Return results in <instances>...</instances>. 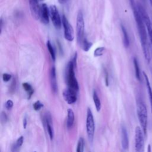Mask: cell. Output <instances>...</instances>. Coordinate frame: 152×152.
Masks as SVG:
<instances>
[{"label":"cell","mask_w":152,"mask_h":152,"mask_svg":"<svg viewBox=\"0 0 152 152\" xmlns=\"http://www.w3.org/2000/svg\"><path fill=\"white\" fill-rule=\"evenodd\" d=\"M7 116L5 113V112H2L1 113V122L4 124V123H6L7 121Z\"/></svg>","instance_id":"31"},{"label":"cell","mask_w":152,"mask_h":152,"mask_svg":"<svg viewBox=\"0 0 152 152\" xmlns=\"http://www.w3.org/2000/svg\"><path fill=\"white\" fill-rule=\"evenodd\" d=\"M77 91L69 87L66 88L62 93L63 97L65 102L69 104L74 103L77 99Z\"/></svg>","instance_id":"10"},{"label":"cell","mask_w":152,"mask_h":152,"mask_svg":"<svg viewBox=\"0 0 152 152\" xmlns=\"http://www.w3.org/2000/svg\"><path fill=\"white\" fill-rule=\"evenodd\" d=\"M93 102H94L96 110L97 112H99L101 109V102L97 95L96 91L95 90H94L93 93Z\"/></svg>","instance_id":"20"},{"label":"cell","mask_w":152,"mask_h":152,"mask_svg":"<svg viewBox=\"0 0 152 152\" xmlns=\"http://www.w3.org/2000/svg\"><path fill=\"white\" fill-rule=\"evenodd\" d=\"M58 2L61 4H64L65 3H66L69 0H58Z\"/></svg>","instance_id":"34"},{"label":"cell","mask_w":152,"mask_h":152,"mask_svg":"<svg viewBox=\"0 0 152 152\" xmlns=\"http://www.w3.org/2000/svg\"><path fill=\"white\" fill-rule=\"evenodd\" d=\"M121 30L123 34V43L125 48H128L129 46V36L128 34V32L126 31V29L125 28V26L123 24L121 25Z\"/></svg>","instance_id":"18"},{"label":"cell","mask_w":152,"mask_h":152,"mask_svg":"<svg viewBox=\"0 0 152 152\" xmlns=\"http://www.w3.org/2000/svg\"><path fill=\"white\" fill-rule=\"evenodd\" d=\"M13 104H14L13 102L11 100H8L5 103V107L7 110H10L13 107Z\"/></svg>","instance_id":"28"},{"label":"cell","mask_w":152,"mask_h":152,"mask_svg":"<svg viewBox=\"0 0 152 152\" xmlns=\"http://www.w3.org/2000/svg\"><path fill=\"white\" fill-rule=\"evenodd\" d=\"M84 140L83 137H80L78 141L76 151L77 152H83L84 151Z\"/></svg>","instance_id":"25"},{"label":"cell","mask_w":152,"mask_h":152,"mask_svg":"<svg viewBox=\"0 0 152 152\" xmlns=\"http://www.w3.org/2000/svg\"><path fill=\"white\" fill-rule=\"evenodd\" d=\"M22 86L23 88H24V90L28 94V99H30L31 96H32V94L34 93V90L32 88L31 86L28 83H23L22 84Z\"/></svg>","instance_id":"22"},{"label":"cell","mask_w":152,"mask_h":152,"mask_svg":"<svg viewBox=\"0 0 152 152\" xmlns=\"http://www.w3.org/2000/svg\"><path fill=\"white\" fill-rule=\"evenodd\" d=\"M104 80H105V83L106 86H109V74L106 69H104Z\"/></svg>","instance_id":"32"},{"label":"cell","mask_w":152,"mask_h":152,"mask_svg":"<svg viewBox=\"0 0 152 152\" xmlns=\"http://www.w3.org/2000/svg\"><path fill=\"white\" fill-rule=\"evenodd\" d=\"M75 119L74 113L71 109H68L67 110V119H66V126L68 128H71L74 125Z\"/></svg>","instance_id":"16"},{"label":"cell","mask_w":152,"mask_h":152,"mask_svg":"<svg viewBox=\"0 0 152 152\" xmlns=\"http://www.w3.org/2000/svg\"><path fill=\"white\" fill-rule=\"evenodd\" d=\"M137 7L138 9V11L142 18V20L145 23L146 28H147V34L149 37L151 46H152V22L150 21V18L144 8V7L142 5L141 3H137Z\"/></svg>","instance_id":"6"},{"label":"cell","mask_w":152,"mask_h":152,"mask_svg":"<svg viewBox=\"0 0 152 152\" xmlns=\"http://www.w3.org/2000/svg\"><path fill=\"white\" fill-rule=\"evenodd\" d=\"M144 132L140 126H136L135 129V150L138 152H142L144 149Z\"/></svg>","instance_id":"7"},{"label":"cell","mask_w":152,"mask_h":152,"mask_svg":"<svg viewBox=\"0 0 152 152\" xmlns=\"http://www.w3.org/2000/svg\"><path fill=\"white\" fill-rule=\"evenodd\" d=\"M44 123H45L47 132L48 133V135L49 136V138L52 140H53L54 137V131L53 128L52 117L50 113H49L48 112L46 113L44 116Z\"/></svg>","instance_id":"12"},{"label":"cell","mask_w":152,"mask_h":152,"mask_svg":"<svg viewBox=\"0 0 152 152\" xmlns=\"http://www.w3.org/2000/svg\"><path fill=\"white\" fill-rule=\"evenodd\" d=\"M2 26H3V21L2 19H1V33L2 32Z\"/></svg>","instance_id":"35"},{"label":"cell","mask_w":152,"mask_h":152,"mask_svg":"<svg viewBox=\"0 0 152 152\" xmlns=\"http://www.w3.org/2000/svg\"><path fill=\"white\" fill-rule=\"evenodd\" d=\"M75 66L72 60L69 61L67 64L66 71H65V78L66 82L68 87L78 91L79 90V86L77 78L75 75Z\"/></svg>","instance_id":"3"},{"label":"cell","mask_w":152,"mask_h":152,"mask_svg":"<svg viewBox=\"0 0 152 152\" xmlns=\"http://www.w3.org/2000/svg\"><path fill=\"white\" fill-rule=\"evenodd\" d=\"M121 145L123 150H126L129 147V138L128 132L125 125L121 126Z\"/></svg>","instance_id":"14"},{"label":"cell","mask_w":152,"mask_h":152,"mask_svg":"<svg viewBox=\"0 0 152 152\" xmlns=\"http://www.w3.org/2000/svg\"><path fill=\"white\" fill-rule=\"evenodd\" d=\"M137 113L141 128L145 137H146L147 133L148 113L145 104L140 99L137 100Z\"/></svg>","instance_id":"2"},{"label":"cell","mask_w":152,"mask_h":152,"mask_svg":"<svg viewBox=\"0 0 152 152\" xmlns=\"http://www.w3.org/2000/svg\"><path fill=\"white\" fill-rule=\"evenodd\" d=\"M24 141V137L20 136L18 138L17 141L15 143H14L11 147V151H17L19 150V148L21 147L23 145Z\"/></svg>","instance_id":"19"},{"label":"cell","mask_w":152,"mask_h":152,"mask_svg":"<svg viewBox=\"0 0 152 152\" xmlns=\"http://www.w3.org/2000/svg\"><path fill=\"white\" fill-rule=\"evenodd\" d=\"M12 78V75L8 73H4L2 74V80L4 82L9 81Z\"/></svg>","instance_id":"30"},{"label":"cell","mask_w":152,"mask_h":152,"mask_svg":"<svg viewBox=\"0 0 152 152\" xmlns=\"http://www.w3.org/2000/svg\"><path fill=\"white\" fill-rule=\"evenodd\" d=\"M95 131V124L92 111L90 107L87 108L86 118V131L88 140L90 142L93 141Z\"/></svg>","instance_id":"5"},{"label":"cell","mask_w":152,"mask_h":152,"mask_svg":"<svg viewBox=\"0 0 152 152\" xmlns=\"http://www.w3.org/2000/svg\"><path fill=\"white\" fill-rule=\"evenodd\" d=\"M38 1L39 0H28L31 14L36 20L40 18V6Z\"/></svg>","instance_id":"11"},{"label":"cell","mask_w":152,"mask_h":152,"mask_svg":"<svg viewBox=\"0 0 152 152\" xmlns=\"http://www.w3.org/2000/svg\"><path fill=\"white\" fill-rule=\"evenodd\" d=\"M142 74L145 78V84H146V86H147V92H148V94L149 100L150 102V105H151V112H152V88L151 87L150 83L147 75L146 74V73L145 72H143Z\"/></svg>","instance_id":"17"},{"label":"cell","mask_w":152,"mask_h":152,"mask_svg":"<svg viewBox=\"0 0 152 152\" xmlns=\"http://www.w3.org/2000/svg\"><path fill=\"white\" fill-rule=\"evenodd\" d=\"M49 15L53 25L56 29H60L61 27L62 20L59 15L58 10L55 5H51L49 7Z\"/></svg>","instance_id":"9"},{"label":"cell","mask_w":152,"mask_h":152,"mask_svg":"<svg viewBox=\"0 0 152 152\" xmlns=\"http://www.w3.org/2000/svg\"><path fill=\"white\" fill-rule=\"evenodd\" d=\"M15 87H16V80L15 78H13L11 84V86L10 87V93H13L15 91Z\"/></svg>","instance_id":"29"},{"label":"cell","mask_w":152,"mask_h":152,"mask_svg":"<svg viewBox=\"0 0 152 152\" xmlns=\"http://www.w3.org/2000/svg\"><path fill=\"white\" fill-rule=\"evenodd\" d=\"M40 1H43V0H40Z\"/></svg>","instance_id":"38"},{"label":"cell","mask_w":152,"mask_h":152,"mask_svg":"<svg viewBox=\"0 0 152 152\" xmlns=\"http://www.w3.org/2000/svg\"><path fill=\"white\" fill-rule=\"evenodd\" d=\"M105 50V48L104 47H99L96 48L94 52V56L95 57H98L102 56Z\"/></svg>","instance_id":"26"},{"label":"cell","mask_w":152,"mask_h":152,"mask_svg":"<svg viewBox=\"0 0 152 152\" xmlns=\"http://www.w3.org/2000/svg\"><path fill=\"white\" fill-rule=\"evenodd\" d=\"M23 128L24 129L26 128V126H27V118L26 117H24V119H23Z\"/></svg>","instance_id":"33"},{"label":"cell","mask_w":152,"mask_h":152,"mask_svg":"<svg viewBox=\"0 0 152 152\" xmlns=\"http://www.w3.org/2000/svg\"><path fill=\"white\" fill-rule=\"evenodd\" d=\"M50 82L51 88L53 92L56 93L58 90L57 81H56V68L55 66H52L50 72Z\"/></svg>","instance_id":"15"},{"label":"cell","mask_w":152,"mask_h":152,"mask_svg":"<svg viewBox=\"0 0 152 152\" xmlns=\"http://www.w3.org/2000/svg\"><path fill=\"white\" fill-rule=\"evenodd\" d=\"M46 46H47V48L49 50V52L52 57V59L53 61H55V50L53 49V47L52 46L49 40H48L47 42H46Z\"/></svg>","instance_id":"24"},{"label":"cell","mask_w":152,"mask_h":152,"mask_svg":"<svg viewBox=\"0 0 152 152\" xmlns=\"http://www.w3.org/2000/svg\"><path fill=\"white\" fill-rule=\"evenodd\" d=\"M49 8L46 4H42L40 5V20L45 24H47L49 21Z\"/></svg>","instance_id":"13"},{"label":"cell","mask_w":152,"mask_h":152,"mask_svg":"<svg viewBox=\"0 0 152 152\" xmlns=\"http://www.w3.org/2000/svg\"><path fill=\"white\" fill-rule=\"evenodd\" d=\"M84 28L85 24L84 16L82 11L80 10L78 12L77 15V21H76V31H77V40L79 45H81V42L83 40L84 36Z\"/></svg>","instance_id":"4"},{"label":"cell","mask_w":152,"mask_h":152,"mask_svg":"<svg viewBox=\"0 0 152 152\" xmlns=\"http://www.w3.org/2000/svg\"><path fill=\"white\" fill-rule=\"evenodd\" d=\"M133 64L134 66V69H135V75L137 78V79L140 81L141 78V74H140V69L138 64V62L137 59L136 58H134L133 59Z\"/></svg>","instance_id":"21"},{"label":"cell","mask_w":152,"mask_h":152,"mask_svg":"<svg viewBox=\"0 0 152 152\" xmlns=\"http://www.w3.org/2000/svg\"><path fill=\"white\" fill-rule=\"evenodd\" d=\"M33 109H34V110L36 111H38L42 107H43V103H42L39 100H37L36 102H35L33 105Z\"/></svg>","instance_id":"27"},{"label":"cell","mask_w":152,"mask_h":152,"mask_svg":"<svg viewBox=\"0 0 152 152\" xmlns=\"http://www.w3.org/2000/svg\"><path fill=\"white\" fill-rule=\"evenodd\" d=\"M151 22H152V21H151Z\"/></svg>","instance_id":"39"},{"label":"cell","mask_w":152,"mask_h":152,"mask_svg":"<svg viewBox=\"0 0 152 152\" xmlns=\"http://www.w3.org/2000/svg\"><path fill=\"white\" fill-rule=\"evenodd\" d=\"M93 45V43L88 41L86 37H84L81 42V44L80 46H81L82 49L84 51L87 52L89 50V49L91 48V47Z\"/></svg>","instance_id":"23"},{"label":"cell","mask_w":152,"mask_h":152,"mask_svg":"<svg viewBox=\"0 0 152 152\" xmlns=\"http://www.w3.org/2000/svg\"><path fill=\"white\" fill-rule=\"evenodd\" d=\"M148 152L149 151H151V146H150V145L149 144L148 145V150H147Z\"/></svg>","instance_id":"36"},{"label":"cell","mask_w":152,"mask_h":152,"mask_svg":"<svg viewBox=\"0 0 152 152\" xmlns=\"http://www.w3.org/2000/svg\"><path fill=\"white\" fill-rule=\"evenodd\" d=\"M133 11L134 18L137 24V27L140 39L141 45L142 47V50L145 59L147 62L150 61V54L148 49V45L147 41V28H145V23L142 20V18L138 11L137 7V4L135 3V0H128Z\"/></svg>","instance_id":"1"},{"label":"cell","mask_w":152,"mask_h":152,"mask_svg":"<svg viewBox=\"0 0 152 152\" xmlns=\"http://www.w3.org/2000/svg\"><path fill=\"white\" fill-rule=\"evenodd\" d=\"M149 1H150V4H151V5L152 7V0H149Z\"/></svg>","instance_id":"37"},{"label":"cell","mask_w":152,"mask_h":152,"mask_svg":"<svg viewBox=\"0 0 152 152\" xmlns=\"http://www.w3.org/2000/svg\"><path fill=\"white\" fill-rule=\"evenodd\" d=\"M62 23L64 27V34L65 39L69 42H72L74 39V29L65 15H62Z\"/></svg>","instance_id":"8"}]
</instances>
